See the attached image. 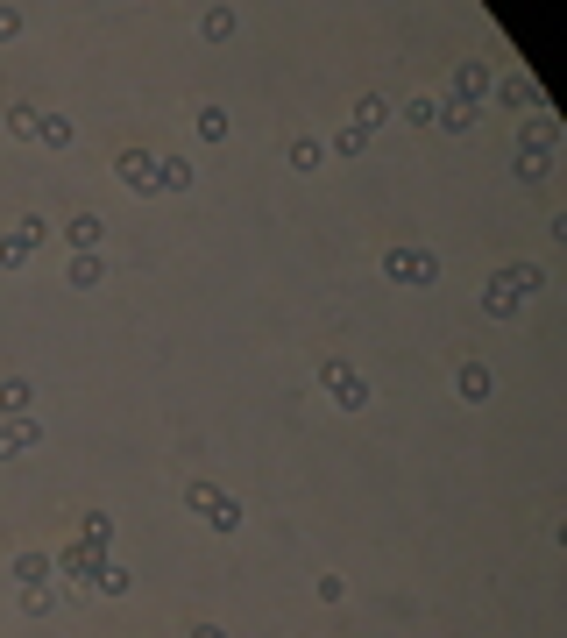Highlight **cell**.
<instances>
[{
  "mask_svg": "<svg viewBox=\"0 0 567 638\" xmlns=\"http://www.w3.org/2000/svg\"><path fill=\"white\" fill-rule=\"evenodd\" d=\"M383 121H390V100H383V93H362V100H355V128H362V135H376Z\"/></svg>",
  "mask_w": 567,
  "mask_h": 638,
  "instance_id": "obj_18",
  "label": "cell"
},
{
  "mask_svg": "<svg viewBox=\"0 0 567 638\" xmlns=\"http://www.w3.org/2000/svg\"><path fill=\"white\" fill-rule=\"evenodd\" d=\"M213 497H220V483H206V475H192V483H185V504H192V511H206Z\"/></svg>",
  "mask_w": 567,
  "mask_h": 638,
  "instance_id": "obj_31",
  "label": "cell"
},
{
  "mask_svg": "<svg viewBox=\"0 0 567 638\" xmlns=\"http://www.w3.org/2000/svg\"><path fill=\"white\" fill-rule=\"evenodd\" d=\"M50 553H15V582H50Z\"/></svg>",
  "mask_w": 567,
  "mask_h": 638,
  "instance_id": "obj_28",
  "label": "cell"
},
{
  "mask_svg": "<svg viewBox=\"0 0 567 638\" xmlns=\"http://www.w3.org/2000/svg\"><path fill=\"white\" fill-rule=\"evenodd\" d=\"M29 447H43V419H36V412L0 419V461H15V454H29Z\"/></svg>",
  "mask_w": 567,
  "mask_h": 638,
  "instance_id": "obj_7",
  "label": "cell"
},
{
  "mask_svg": "<svg viewBox=\"0 0 567 638\" xmlns=\"http://www.w3.org/2000/svg\"><path fill=\"white\" fill-rule=\"evenodd\" d=\"M100 561H114V553H100V546H86V539H71V546H57V553H50V568H57L64 582H78V589H93Z\"/></svg>",
  "mask_w": 567,
  "mask_h": 638,
  "instance_id": "obj_4",
  "label": "cell"
},
{
  "mask_svg": "<svg viewBox=\"0 0 567 638\" xmlns=\"http://www.w3.org/2000/svg\"><path fill=\"white\" fill-rule=\"evenodd\" d=\"M93 589H100V596H128V589H135V575H128L121 561H100V575H93Z\"/></svg>",
  "mask_w": 567,
  "mask_h": 638,
  "instance_id": "obj_23",
  "label": "cell"
},
{
  "mask_svg": "<svg viewBox=\"0 0 567 638\" xmlns=\"http://www.w3.org/2000/svg\"><path fill=\"white\" fill-rule=\"evenodd\" d=\"M185 638H227V631H220V624H192Z\"/></svg>",
  "mask_w": 567,
  "mask_h": 638,
  "instance_id": "obj_34",
  "label": "cell"
},
{
  "mask_svg": "<svg viewBox=\"0 0 567 638\" xmlns=\"http://www.w3.org/2000/svg\"><path fill=\"white\" fill-rule=\"evenodd\" d=\"M199 518H206V525H213V532H234V525H241V504H234V497H227V490H220V497H213V504H206V511H199Z\"/></svg>",
  "mask_w": 567,
  "mask_h": 638,
  "instance_id": "obj_22",
  "label": "cell"
},
{
  "mask_svg": "<svg viewBox=\"0 0 567 638\" xmlns=\"http://www.w3.org/2000/svg\"><path fill=\"white\" fill-rule=\"evenodd\" d=\"M114 178L135 192V199H156V156L142 149V142H128V149H114Z\"/></svg>",
  "mask_w": 567,
  "mask_h": 638,
  "instance_id": "obj_5",
  "label": "cell"
},
{
  "mask_svg": "<svg viewBox=\"0 0 567 638\" xmlns=\"http://www.w3.org/2000/svg\"><path fill=\"white\" fill-rule=\"evenodd\" d=\"M36 142H43V149H71V142H78V128H71L64 114H43V121H36Z\"/></svg>",
  "mask_w": 567,
  "mask_h": 638,
  "instance_id": "obj_20",
  "label": "cell"
},
{
  "mask_svg": "<svg viewBox=\"0 0 567 638\" xmlns=\"http://www.w3.org/2000/svg\"><path fill=\"white\" fill-rule=\"evenodd\" d=\"M362 149H369V135H362L355 121H348V128H334V142H327V156H341V164H348V156H362Z\"/></svg>",
  "mask_w": 567,
  "mask_h": 638,
  "instance_id": "obj_26",
  "label": "cell"
},
{
  "mask_svg": "<svg viewBox=\"0 0 567 638\" xmlns=\"http://www.w3.org/2000/svg\"><path fill=\"white\" fill-rule=\"evenodd\" d=\"M482 93H490V64H482V57H468V64L454 71V93H447V100H468V107H482Z\"/></svg>",
  "mask_w": 567,
  "mask_h": 638,
  "instance_id": "obj_10",
  "label": "cell"
},
{
  "mask_svg": "<svg viewBox=\"0 0 567 638\" xmlns=\"http://www.w3.org/2000/svg\"><path fill=\"white\" fill-rule=\"evenodd\" d=\"M511 171H518L525 185H539V178L553 171V156H539V149H518V164H511Z\"/></svg>",
  "mask_w": 567,
  "mask_h": 638,
  "instance_id": "obj_30",
  "label": "cell"
},
{
  "mask_svg": "<svg viewBox=\"0 0 567 638\" xmlns=\"http://www.w3.org/2000/svg\"><path fill=\"white\" fill-rule=\"evenodd\" d=\"M43 242H50V227H43V220H22L15 234H0V270H22Z\"/></svg>",
  "mask_w": 567,
  "mask_h": 638,
  "instance_id": "obj_6",
  "label": "cell"
},
{
  "mask_svg": "<svg viewBox=\"0 0 567 638\" xmlns=\"http://www.w3.org/2000/svg\"><path fill=\"white\" fill-rule=\"evenodd\" d=\"M383 277H390V284L426 291V284L440 277V256H433V249H419V242H397V249H383Z\"/></svg>",
  "mask_w": 567,
  "mask_h": 638,
  "instance_id": "obj_3",
  "label": "cell"
},
{
  "mask_svg": "<svg viewBox=\"0 0 567 638\" xmlns=\"http://www.w3.org/2000/svg\"><path fill=\"white\" fill-rule=\"evenodd\" d=\"M490 93H497L504 107H532V114H546V93L532 86V78H490Z\"/></svg>",
  "mask_w": 567,
  "mask_h": 638,
  "instance_id": "obj_11",
  "label": "cell"
},
{
  "mask_svg": "<svg viewBox=\"0 0 567 638\" xmlns=\"http://www.w3.org/2000/svg\"><path fill=\"white\" fill-rule=\"evenodd\" d=\"M36 121H43V107H29V100L8 107V135H15V142H36Z\"/></svg>",
  "mask_w": 567,
  "mask_h": 638,
  "instance_id": "obj_21",
  "label": "cell"
},
{
  "mask_svg": "<svg viewBox=\"0 0 567 638\" xmlns=\"http://www.w3.org/2000/svg\"><path fill=\"white\" fill-rule=\"evenodd\" d=\"M312 589H319V603H341V596H348V582H341V575H319Z\"/></svg>",
  "mask_w": 567,
  "mask_h": 638,
  "instance_id": "obj_32",
  "label": "cell"
},
{
  "mask_svg": "<svg viewBox=\"0 0 567 638\" xmlns=\"http://www.w3.org/2000/svg\"><path fill=\"white\" fill-rule=\"evenodd\" d=\"M107 277V256H71V291H93Z\"/></svg>",
  "mask_w": 567,
  "mask_h": 638,
  "instance_id": "obj_24",
  "label": "cell"
},
{
  "mask_svg": "<svg viewBox=\"0 0 567 638\" xmlns=\"http://www.w3.org/2000/svg\"><path fill=\"white\" fill-rule=\"evenodd\" d=\"M192 185V156H156V192H185Z\"/></svg>",
  "mask_w": 567,
  "mask_h": 638,
  "instance_id": "obj_14",
  "label": "cell"
},
{
  "mask_svg": "<svg viewBox=\"0 0 567 638\" xmlns=\"http://www.w3.org/2000/svg\"><path fill=\"white\" fill-rule=\"evenodd\" d=\"M319 390H327L341 412H369V376H362L348 355H327V362H319Z\"/></svg>",
  "mask_w": 567,
  "mask_h": 638,
  "instance_id": "obj_2",
  "label": "cell"
},
{
  "mask_svg": "<svg viewBox=\"0 0 567 638\" xmlns=\"http://www.w3.org/2000/svg\"><path fill=\"white\" fill-rule=\"evenodd\" d=\"M475 114H482V107H468V100H440L433 128H447V135H468V128H475Z\"/></svg>",
  "mask_w": 567,
  "mask_h": 638,
  "instance_id": "obj_16",
  "label": "cell"
},
{
  "mask_svg": "<svg viewBox=\"0 0 567 638\" xmlns=\"http://www.w3.org/2000/svg\"><path fill=\"white\" fill-rule=\"evenodd\" d=\"M433 114H440V100H426V93L397 107V121H404V128H433Z\"/></svg>",
  "mask_w": 567,
  "mask_h": 638,
  "instance_id": "obj_29",
  "label": "cell"
},
{
  "mask_svg": "<svg viewBox=\"0 0 567 638\" xmlns=\"http://www.w3.org/2000/svg\"><path fill=\"white\" fill-rule=\"evenodd\" d=\"M518 142H525V149H539V156H553V149H560V128H553V114H532V121L518 128Z\"/></svg>",
  "mask_w": 567,
  "mask_h": 638,
  "instance_id": "obj_13",
  "label": "cell"
},
{
  "mask_svg": "<svg viewBox=\"0 0 567 638\" xmlns=\"http://www.w3.org/2000/svg\"><path fill=\"white\" fill-rule=\"evenodd\" d=\"M539 284H546V270H539V263H511V270H497L490 284H482V312H490V319H511V312H518Z\"/></svg>",
  "mask_w": 567,
  "mask_h": 638,
  "instance_id": "obj_1",
  "label": "cell"
},
{
  "mask_svg": "<svg viewBox=\"0 0 567 638\" xmlns=\"http://www.w3.org/2000/svg\"><path fill=\"white\" fill-rule=\"evenodd\" d=\"M454 390L468 397V405H482V397H490V390H497V376H490V362H475V355H468V362H454Z\"/></svg>",
  "mask_w": 567,
  "mask_h": 638,
  "instance_id": "obj_9",
  "label": "cell"
},
{
  "mask_svg": "<svg viewBox=\"0 0 567 638\" xmlns=\"http://www.w3.org/2000/svg\"><path fill=\"white\" fill-rule=\"evenodd\" d=\"M234 29H241V15H234V8H206V15H199V36H206V43H227Z\"/></svg>",
  "mask_w": 567,
  "mask_h": 638,
  "instance_id": "obj_17",
  "label": "cell"
},
{
  "mask_svg": "<svg viewBox=\"0 0 567 638\" xmlns=\"http://www.w3.org/2000/svg\"><path fill=\"white\" fill-rule=\"evenodd\" d=\"M64 242H71L78 256H100V242H107V220H100V213H71V220H64Z\"/></svg>",
  "mask_w": 567,
  "mask_h": 638,
  "instance_id": "obj_8",
  "label": "cell"
},
{
  "mask_svg": "<svg viewBox=\"0 0 567 638\" xmlns=\"http://www.w3.org/2000/svg\"><path fill=\"white\" fill-rule=\"evenodd\" d=\"M36 405V383L29 376H0V419H22Z\"/></svg>",
  "mask_w": 567,
  "mask_h": 638,
  "instance_id": "obj_12",
  "label": "cell"
},
{
  "mask_svg": "<svg viewBox=\"0 0 567 638\" xmlns=\"http://www.w3.org/2000/svg\"><path fill=\"white\" fill-rule=\"evenodd\" d=\"M22 610H29V617H50V610H57V589H50V582H22Z\"/></svg>",
  "mask_w": 567,
  "mask_h": 638,
  "instance_id": "obj_27",
  "label": "cell"
},
{
  "mask_svg": "<svg viewBox=\"0 0 567 638\" xmlns=\"http://www.w3.org/2000/svg\"><path fill=\"white\" fill-rule=\"evenodd\" d=\"M22 36V8H0V43H15Z\"/></svg>",
  "mask_w": 567,
  "mask_h": 638,
  "instance_id": "obj_33",
  "label": "cell"
},
{
  "mask_svg": "<svg viewBox=\"0 0 567 638\" xmlns=\"http://www.w3.org/2000/svg\"><path fill=\"white\" fill-rule=\"evenodd\" d=\"M78 539L107 553V539H114V518H107V511H86V518H78Z\"/></svg>",
  "mask_w": 567,
  "mask_h": 638,
  "instance_id": "obj_25",
  "label": "cell"
},
{
  "mask_svg": "<svg viewBox=\"0 0 567 638\" xmlns=\"http://www.w3.org/2000/svg\"><path fill=\"white\" fill-rule=\"evenodd\" d=\"M291 171H319V164H327V142H319V135H291Z\"/></svg>",
  "mask_w": 567,
  "mask_h": 638,
  "instance_id": "obj_15",
  "label": "cell"
},
{
  "mask_svg": "<svg viewBox=\"0 0 567 638\" xmlns=\"http://www.w3.org/2000/svg\"><path fill=\"white\" fill-rule=\"evenodd\" d=\"M192 128H199V142H227V107H220V100H206V107L192 114Z\"/></svg>",
  "mask_w": 567,
  "mask_h": 638,
  "instance_id": "obj_19",
  "label": "cell"
}]
</instances>
